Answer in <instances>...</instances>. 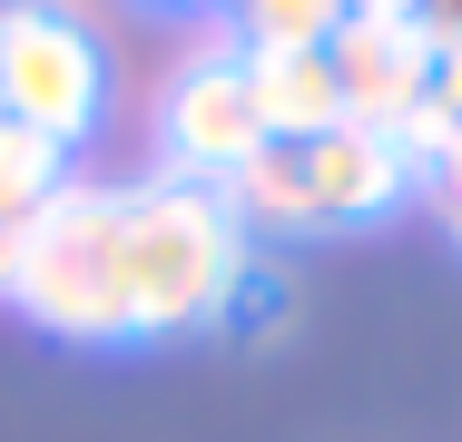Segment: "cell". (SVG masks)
<instances>
[{
	"label": "cell",
	"mask_w": 462,
	"mask_h": 442,
	"mask_svg": "<svg viewBox=\"0 0 462 442\" xmlns=\"http://www.w3.org/2000/svg\"><path fill=\"white\" fill-rule=\"evenodd\" d=\"M413 20H423V40H433V50H462V0H423Z\"/></svg>",
	"instance_id": "cell-13"
},
{
	"label": "cell",
	"mask_w": 462,
	"mask_h": 442,
	"mask_svg": "<svg viewBox=\"0 0 462 442\" xmlns=\"http://www.w3.org/2000/svg\"><path fill=\"white\" fill-rule=\"evenodd\" d=\"M30 325L69 335V345H128V265H118V187L69 177L40 216H30V256H20V295Z\"/></svg>",
	"instance_id": "cell-2"
},
{
	"label": "cell",
	"mask_w": 462,
	"mask_h": 442,
	"mask_svg": "<svg viewBox=\"0 0 462 442\" xmlns=\"http://www.w3.org/2000/svg\"><path fill=\"white\" fill-rule=\"evenodd\" d=\"M325 60H335V88H345V128H374V138H393L423 98H433V40H423V20H345L335 40H325Z\"/></svg>",
	"instance_id": "cell-5"
},
{
	"label": "cell",
	"mask_w": 462,
	"mask_h": 442,
	"mask_svg": "<svg viewBox=\"0 0 462 442\" xmlns=\"http://www.w3.org/2000/svg\"><path fill=\"white\" fill-rule=\"evenodd\" d=\"M158 10H207V0H158Z\"/></svg>",
	"instance_id": "cell-16"
},
{
	"label": "cell",
	"mask_w": 462,
	"mask_h": 442,
	"mask_svg": "<svg viewBox=\"0 0 462 442\" xmlns=\"http://www.w3.org/2000/svg\"><path fill=\"white\" fill-rule=\"evenodd\" d=\"M60 187H69V148H50L40 128H10V118H0V207L40 216Z\"/></svg>",
	"instance_id": "cell-10"
},
{
	"label": "cell",
	"mask_w": 462,
	"mask_h": 442,
	"mask_svg": "<svg viewBox=\"0 0 462 442\" xmlns=\"http://www.w3.org/2000/svg\"><path fill=\"white\" fill-rule=\"evenodd\" d=\"M246 98L276 148H315L325 128H345V88L325 50H246Z\"/></svg>",
	"instance_id": "cell-7"
},
{
	"label": "cell",
	"mask_w": 462,
	"mask_h": 442,
	"mask_svg": "<svg viewBox=\"0 0 462 442\" xmlns=\"http://www.w3.org/2000/svg\"><path fill=\"white\" fill-rule=\"evenodd\" d=\"M423 0H345V20H413Z\"/></svg>",
	"instance_id": "cell-15"
},
{
	"label": "cell",
	"mask_w": 462,
	"mask_h": 442,
	"mask_svg": "<svg viewBox=\"0 0 462 442\" xmlns=\"http://www.w3.org/2000/svg\"><path fill=\"white\" fill-rule=\"evenodd\" d=\"M413 187L433 197V216H443V226H453V236H462V138H453V148H443V158H433V168H423V177H413Z\"/></svg>",
	"instance_id": "cell-11"
},
{
	"label": "cell",
	"mask_w": 462,
	"mask_h": 442,
	"mask_svg": "<svg viewBox=\"0 0 462 442\" xmlns=\"http://www.w3.org/2000/svg\"><path fill=\"white\" fill-rule=\"evenodd\" d=\"M20 256H30V216H20V207H0V305L20 295Z\"/></svg>",
	"instance_id": "cell-12"
},
{
	"label": "cell",
	"mask_w": 462,
	"mask_h": 442,
	"mask_svg": "<svg viewBox=\"0 0 462 442\" xmlns=\"http://www.w3.org/2000/svg\"><path fill=\"white\" fill-rule=\"evenodd\" d=\"M403 148L393 138H374V128H325L315 148H305V197H315V226H374V216H393L403 207Z\"/></svg>",
	"instance_id": "cell-6"
},
{
	"label": "cell",
	"mask_w": 462,
	"mask_h": 442,
	"mask_svg": "<svg viewBox=\"0 0 462 442\" xmlns=\"http://www.w3.org/2000/svg\"><path fill=\"white\" fill-rule=\"evenodd\" d=\"M108 108V50L60 0H0V118L40 128L50 148H79Z\"/></svg>",
	"instance_id": "cell-3"
},
{
	"label": "cell",
	"mask_w": 462,
	"mask_h": 442,
	"mask_svg": "<svg viewBox=\"0 0 462 442\" xmlns=\"http://www.w3.org/2000/svg\"><path fill=\"white\" fill-rule=\"evenodd\" d=\"M433 108L462 128V50H443V60H433Z\"/></svg>",
	"instance_id": "cell-14"
},
{
	"label": "cell",
	"mask_w": 462,
	"mask_h": 442,
	"mask_svg": "<svg viewBox=\"0 0 462 442\" xmlns=\"http://www.w3.org/2000/svg\"><path fill=\"white\" fill-rule=\"evenodd\" d=\"M118 265H128V325L138 335H187V325H217L236 305L246 226L226 216L217 187L138 177V187H118Z\"/></svg>",
	"instance_id": "cell-1"
},
{
	"label": "cell",
	"mask_w": 462,
	"mask_h": 442,
	"mask_svg": "<svg viewBox=\"0 0 462 442\" xmlns=\"http://www.w3.org/2000/svg\"><path fill=\"white\" fill-rule=\"evenodd\" d=\"M226 197V216L246 226V236H315V197H305V148H256L246 168L217 187Z\"/></svg>",
	"instance_id": "cell-8"
},
{
	"label": "cell",
	"mask_w": 462,
	"mask_h": 442,
	"mask_svg": "<svg viewBox=\"0 0 462 442\" xmlns=\"http://www.w3.org/2000/svg\"><path fill=\"white\" fill-rule=\"evenodd\" d=\"M158 138H168V177H187V187H226V177L266 148L256 98H246V50H236V40L197 50L178 79H168V98H158Z\"/></svg>",
	"instance_id": "cell-4"
},
{
	"label": "cell",
	"mask_w": 462,
	"mask_h": 442,
	"mask_svg": "<svg viewBox=\"0 0 462 442\" xmlns=\"http://www.w3.org/2000/svg\"><path fill=\"white\" fill-rule=\"evenodd\" d=\"M236 50H325L345 30V0H226Z\"/></svg>",
	"instance_id": "cell-9"
}]
</instances>
